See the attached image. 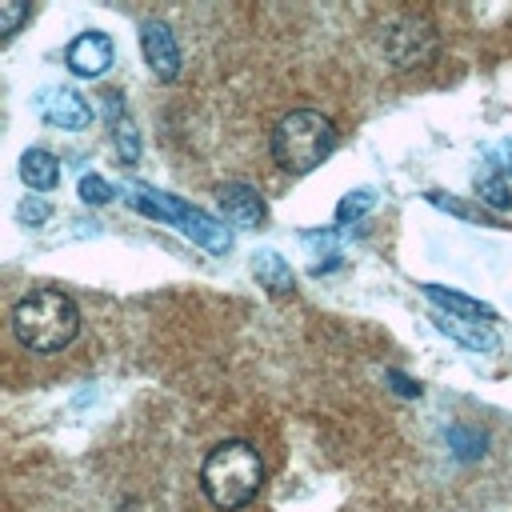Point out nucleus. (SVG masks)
<instances>
[{
  "mask_svg": "<svg viewBox=\"0 0 512 512\" xmlns=\"http://www.w3.org/2000/svg\"><path fill=\"white\" fill-rule=\"evenodd\" d=\"M260 480H264V464H260V452L244 440H224L216 444L204 464H200V488L204 496L232 512V508H244L256 492H260Z\"/></svg>",
  "mask_w": 512,
  "mask_h": 512,
  "instance_id": "nucleus-2",
  "label": "nucleus"
},
{
  "mask_svg": "<svg viewBox=\"0 0 512 512\" xmlns=\"http://www.w3.org/2000/svg\"><path fill=\"white\" fill-rule=\"evenodd\" d=\"M332 148H336V128L328 116L312 108H296L272 128V156L284 172H312L316 164L328 160Z\"/></svg>",
  "mask_w": 512,
  "mask_h": 512,
  "instance_id": "nucleus-3",
  "label": "nucleus"
},
{
  "mask_svg": "<svg viewBox=\"0 0 512 512\" xmlns=\"http://www.w3.org/2000/svg\"><path fill=\"white\" fill-rule=\"evenodd\" d=\"M128 200H132V208H140L144 216H156V220H164V224H176L184 236H192V240L204 244L208 252H228V248H232V236H228L224 224H216L208 212H200V208H192V204H184V200H176V196L152 192V188H144V184H128Z\"/></svg>",
  "mask_w": 512,
  "mask_h": 512,
  "instance_id": "nucleus-4",
  "label": "nucleus"
},
{
  "mask_svg": "<svg viewBox=\"0 0 512 512\" xmlns=\"http://www.w3.org/2000/svg\"><path fill=\"white\" fill-rule=\"evenodd\" d=\"M20 176H24L28 188L48 192V188H56V180H60V160H56L52 152H44V148H28V152L20 156Z\"/></svg>",
  "mask_w": 512,
  "mask_h": 512,
  "instance_id": "nucleus-10",
  "label": "nucleus"
},
{
  "mask_svg": "<svg viewBox=\"0 0 512 512\" xmlns=\"http://www.w3.org/2000/svg\"><path fill=\"white\" fill-rule=\"evenodd\" d=\"M112 64V40L104 32H80L72 44H68V68L76 76H88L96 80L100 72H108Z\"/></svg>",
  "mask_w": 512,
  "mask_h": 512,
  "instance_id": "nucleus-7",
  "label": "nucleus"
},
{
  "mask_svg": "<svg viewBox=\"0 0 512 512\" xmlns=\"http://www.w3.org/2000/svg\"><path fill=\"white\" fill-rule=\"evenodd\" d=\"M304 240H312V244H332V240H336V232H304ZM332 264H336V248L328 252V260H324L316 272H324V268H332Z\"/></svg>",
  "mask_w": 512,
  "mask_h": 512,
  "instance_id": "nucleus-19",
  "label": "nucleus"
},
{
  "mask_svg": "<svg viewBox=\"0 0 512 512\" xmlns=\"http://www.w3.org/2000/svg\"><path fill=\"white\" fill-rule=\"evenodd\" d=\"M20 220H48V204H40V200H36V204L24 200V204H20Z\"/></svg>",
  "mask_w": 512,
  "mask_h": 512,
  "instance_id": "nucleus-20",
  "label": "nucleus"
},
{
  "mask_svg": "<svg viewBox=\"0 0 512 512\" xmlns=\"http://www.w3.org/2000/svg\"><path fill=\"white\" fill-rule=\"evenodd\" d=\"M504 164H508V168H512V144H508V160H504Z\"/></svg>",
  "mask_w": 512,
  "mask_h": 512,
  "instance_id": "nucleus-21",
  "label": "nucleus"
},
{
  "mask_svg": "<svg viewBox=\"0 0 512 512\" xmlns=\"http://www.w3.org/2000/svg\"><path fill=\"white\" fill-rule=\"evenodd\" d=\"M424 296H428L432 304L456 312L460 320H476V324H492V320H496V312H492L488 304L468 300V296H460V292H448V288H440V284H424Z\"/></svg>",
  "mask_w": 512,
  "mask_h": 512,
  "instance_id": "nucleus-11",
  "label": "nucleus"
},
{
  "mask_svg": "<svg viewBox=\"0 0 512 512\" xmlns=\"http://www.w3.org/2000/svg\"><path fill=\"white\" fill-rule=\"evenodd\" d=\"M80 200H84V204H108V200H112V188H108V180L88 172V176L80 180Z\"/></svg>",
  "mask_w": 512,
  "mask_h": 512,
  "instance_id": "nucleus-17",
  "label": "nucleus"
},
{
  "mask_svg": "<svg viewBox=\"0 0 512 512\" xmlns=\"http://www.w3.org/2000/svg\"><path fill=\"white\" fill-rule=\"evenodd\" d=\"M220 208L232 224L240 228H260L264 224V200L256 196V188L248 184H224L220 188Z\"/></svg>",
  "mask_w": 512,
  "mask_h": 512,
  "instance_id": "nucleus-9",
  "label": "nucleus"
},
{
  "mask_svg": "<svg viewBox=\"0 0 512 512\" xmlns=\"http://www.w3.org/2000/svg\"><path fill=\"white\" fill-rule=\"evenodd\" d=\"M432 32L424 24H400L388 32V56L396 60V68H412V64H424L432 56Z\"/></svg>",
  "mask_w": 512,
  "mask_h": 512,
  "instance_id": "nucleus-8",
  "label": "nucleus"
},
{
  "mask_svg": "<svg viewBox=\"0 0 512 512\" xmlns=\"http://www.w3.org/2000/svg\"><path fill=\"white\" fill-rule=\"evenodd\" d=\"M372 204H376V192H372V188H356V192H348V196L336 204V220H340V224L360 220V216H364Z\"/></svg>",
  "mask_w": 512,
  "mask_h": 512,
  "instance_id": "nucleus-16",
  "label": "nucleus"
},
{
  "mask_svg": "<svg viewBox=\"0 0 512 512\" xmlns=\"http://www.w3.org/2000/svg\"><path fill=\"white\" fill-rule=\"evenodd\" d=\"M476 196H480L484 204H492L496 212L512 208V192H508V180H504L496 168H484V172L476 176Z\"/></svg>",
  "mask_w": 512,
  "mask_h": 512,
  "instance_id": "nucleus-13",
  "label": "nucleus"
},
{
  "mask_svg": "<svg viewBox=\"0 0 512 512\" xmlns=\"http://www.w3.org/2000/svg\"><path fill=\"white\" fill-rule=\"evenodd\" d=\"M108 112H112V124H116V148H120V156H124V160H136L140 140H136V132H132V120L120 116V100H116V92H108Z\"/></svg>",
  "mask_w": 512,
  "mask_h": 512,
  "instance_id": "nucleus-14",
  "label": "nucleus"
},
{
  "mask_svg": "<svg viewBox=\"0 0 512 512\" xmlns=\"http://www.w3.org/2000/svg\"><path fill=\"white\" fill-rule=\"evenodd\" d=\"M12 332L28 352H60L80 332V312L60 288H32L12 308Z\"/></svg>",
  "mask_w": 512,
  "mask_h": 512,
  "instance_id": "nucleus-1",
  "label": "nucleus"
},
{
  "mask_svg": "<svg viewBox=\"0 0 512 512\" xmlns=\"http://www.w3.org/2000/svg\"><path fill=\"white\" fill-rule=\"evenodd\" d=\"M440 328H444V332H452L456 340H464L468 348H488V352L496 348V336H492L488 328H480V324H472V328H464V324H460L456 316H448V320H440Z\"/></svg>",
  "mask_w": 512,
  "mask_h": 512,
  "instance_id": "nucleus-15",
  "label": "nucleus"
},
{
  "mask_svg": "<svg viewBox=\"0 0 512 512\" xmlns=\"http://www.w3.org/2000/svg\"><path fill=\"white\" fill-rule=\"evenodd\" d=\"M256 280L268 288V292H292V268L272 252V248H264V252H256Z\"/></svg>",
  "mask_w": 512,
  "mask_h": 512,
  "instance_id": "nucleus-12",
  "label": "nucleus"
},
{
  "mask_svg": "<svg viewBox=\"0 0 512 512\" xmlns=\"http://www.w3.org/2000/svg\"><path fill=\"white\" fill-rule=\"evenodd\" d=\"M28 16V4H16V0H4L0 4V32L4 36H12L16 28H20V20Z\"/></svg>",
  "mask_w": 512,
  "mask_h": 512,
  "instance_id": "nucleus-18",
  "label": "nucleus"
},
{
  "mask_svg": "<svg viewBox=\"0 0 512 512\" xmlns=\"http://www.w3.org/2000/svg\"><path fill=\"white\" fill-rule=\"evenodd\" d=\"M36 112H40V120H48L52 128H68V132H80V128L92 124V108H88L84 96L72 92V88H44V92L36 96Z\"/></svg>",
  "mask_w": 512,
  "mask_h": 512,
  "instance_id": "nucleus-5",
  "label": "nucleus"
},
{
  "mask_svg": "<svg viewBox=\"0 0 512 512\" xmlns=\"http://www.w3.org/2000/svg\"><path fill=\"white\" fill-rule=\"evenodd\" d=\"M140 48H144L148 68H152L160 80H172V76L180 72V48H176V36L168 32V24L148 20V24L140 28Z\"/></svg>",
  "mask_w": 512,
  "mask_h": 512,
  "instance_id": "nucleus-6",
  "label": "nucleus"
}]
</instances>
